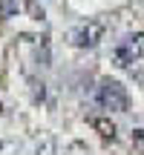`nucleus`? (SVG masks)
Here are the masks:
<instances>
[{
	"mask_svg": "<svg viewBox=\"0 0 144 155\" xmlns=\"http://www.w3.org/2000/svg\"><path fill=\"white\" fill-rule=\"evenodd\" d=\"M107 35V23L104 20H87L81 26H75L69 32V43L75 49H95Z\"/></svg>",
	"mask_w": 144,
	"mask_h": 155,
	"instance_id": "nucleus-2",
	"label": "nucleus"
},
{
	"mask_svg": "<svg viewBox=\"0 0 144 155\" xmlns=\"http://www.w3.org/2000/svg\"><path fill=\"white\" fill-rule=\"evenodd\" d=\"M141 49H144V35H135V38H124L121 43L115 46L112 58H115V63H118V66H133V63L141 58Z\"/></svg>",
	"mask_w": 144,
	"mask_h": 155,
	"instance_id": "nucleus-3",
	"label": "nucleus"
},
{
	"mask_svg": "<svg viewBox=\"0 0 144 155\" xmlns=\"http://www.w3.org/2000/svg\"><path fill=\"white\" fill-rule=\"evenodd\" d=\"M20 9H26V6L20 3V0H3V6H0V17H12V15H17Z\"/></svg>",
	"mask_w": 144,
	"mask_h": 155,
	"instance_id": "nucleus-4",
	"label": "nucleus"
},
{
	"mask_svg": "<svg viewBox=\"0 0 144 155\" xmlns=\"http://www.w3.org/2000/svg\"><path fill=\"white\" fill-rule=\"evenodd\" d=\"M95 101H98V106H101V109H107V112H124V109L130 106V95H127V89H124L118 81H112V78L98 81Z\"/></svg>",
	"mask_w": 144,
	"mask_h": 155,
	"instance_id": "nucleus-1",
	"label": "nucleus"
}]
</instances>
